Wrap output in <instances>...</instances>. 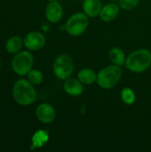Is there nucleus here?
I'll list each match as a JSON object with an SVG mask.
<instances>
[{
	"instance_id": "nucleus-14",
	"label": "nucleus",
	"mask_w": 151,
	"mask_h": 152,
	"mask_svg": "<svg viewBox=\"0 0 151 152\" xmlns=\"http://www.w3.org/2000/svg\"><path fill=\"white\" fill-rule=\"evenodd\" d=\"M109 59L112 64H115L120 67L123 66L126 61L125 52L119 47H113L110 49L109 53Z\"/></svg>"
},
{
	"instance_id": "nucleus-4",
	"label": "nucleus",
	"mask_w": 151,
	"mask_h": 152,
	"mask_svg": "<svg viewBox=\"0 0 151 152\" xmlns=\"http://www.w3.org/2000/svg\"><path fill=\"white\" fill-rule=\"evenodd\" d=\"M88 18L89 17L84 12L72 14L65 24L67 33L72 37H79L84 34L89 24Z\"/></svg>"
},
{
	"instance_id": "nucleus-17",
	"label": "nucleus",
	"mask_w": 151,
	"mask_h": 152,
	"mask_svg": "<svg viewBox=\"0 0 151 152\" xmlns=\"http://www.w3.org/2000/svg\"><path fill=\"white\" fill-rule=\"evenodd\" d=\"M44 79L43 73L38 69H31L28 73V80L32 85H39Z\"/></svg>"
},
{
	"instance_id": "nucleus-3",
	"label": "nucleus",
	"mask_w": 151,
	"mask_h": 152,
	"mask_svg": "<svg viewBox=\"0 0 151 152\" xmlns=\"http://www.w3.org/2000/svg\"><path fill=\"white\" fill-rule=\"evenodd\" d=\"M122 73L120 66L115 64L107 66L97 73L96 82L102 89H111L118 84L122 77Z\"/></svg>"
},
{
	"instance_id": "nucleus-13",
	"label": "nucleus",
	"mask_w": 151,
	"mask_h": 152,
	"mask_svg": "<svg viewBox=\"0 0 151 152\" xmlns=\"http://www.w3.org/2000/svg\"><path fill=\"white\" fill-rule=\"evenodd\" d=\"M77 78L83 85H92L96 82L97 73L91 69H82L77 73Z\"/></svg>"
},
{
	"instance_id": "nucleus-20",
	"label": "nucleus",
	"mask_w": 151,
	"mask_h": 152,
	"mask_svg": "<svg viewBox=\"0 0 151 152\" xmlns=\"http://www.w3.org/2000/svg\"><path fill=\"white\" fill-rule=\"evenodd\" d=\"M50 2H54V1H57V0H49Z\"/></svg>"
},
{
	"instance_id": "nucleus-7",
	"label": "nucleus",
	"mask_w": 151,
	"mask_h": 152,
	"mask_svg": "<svg viewBox=\"0 0 151 152\" xmlns=\"http://www.w3.org/2000/svg\"><path fill=\"white\" fill-rule=\"evenodd\" d=\"M45 37L38 31H31L28 33L24 39V45L30 51H37L42 49L45 45Z\"/></svg>"
},
{
	"instance_id": "nucleus-5",
	"label": "nucleus",
	"mask_w": 151,
	"mask_h": 152,
	"mask_svg": "<svg viewBox=\"0 0 151 152\" xmlns=\"http://www.w3.org/2000/svg\"><path fill=\"white\" fill-rule=\"evenodd\" d=\"M53 70L55 77L61 80H66L71 77L74 71V63L70 56L67 54L59 55L53 65Z\"/></svg>"
},
{
	"instance_id": "nucleus-16",
	"label": "nucleus",
	"mask_w": 151,
	"mask_h": 152,
	"mask_svg": "<svg viewBox=\"0 0 151 152\" xmlns=\"http://www.w3.org/2000/svg\"><path fill=\"white\" fill-rule=\"evenodd\" d=\"M122 101L127 105H133L135 102L136 95L134 91L130 87H125L121 92Z\"/></svg>"
},
{
	"instance_id": "nucleus-1",
	"label": "nucleus",
	"mask_w": 151,
	"mask_h": 152,
	"mask_svg": "<svg viewBox=\"0 0 151 152\" xmlns=\"http://www.w3.org/2000/svg\"><path fill=\"white\" fill-rule=\"evenodd\" d=\"M127 69L133 73H143L151 66V52L149 49L142 48L132 52L125 63Z\"/></svg>"
},
{
	"instance_id": "nucleus-12",
	"label": "nucleus",
	"mask_w": 151,
	"mask_h": 152,
	"mask_svg": "<svg viewBox=\"0 0 151 152\" xmlns=\"http://www.w3.org/2000/svg\"><path fill=\"white\" fill-rule=\"evenodd\" d=\"M102 8L101 0H84L83 11L90 18H95L100 15Z\"/></svg>"
},
{
	"instance_id": "nucleus-11",
	"label": "nucleus",
	"mask_w": 151,
	"mask_h": 152,
	"mask_svg": "<svg viewBox=\"0 0 151 152\" xmlns=\"http://www.w3.org/2000/svg\"><path fill=\"white\" fill-rule=\"evenodd\" d=\"M119 14V6L115 3H109L102 6L100 12V18L105 22L113 21Z\"/></svg>"
},
{
	"instance_id": "nucleus-2",
	"label": "nucleus",
	"mask_w": 151,
	"mask_h": 152,
	"mask_svg": "<svg viewBox=\"0 0 151 152\" xmlns=\"http://www.w3.org/2000/svg\"><path fill=\"white\" fill-rule=\"evenodd\" d=\"M12 96L18 104L28 106L36 102V92L33 87V85L28 80L20 79L13 85Z\"/></svg>"
},
{
	"instance_id": "nucleus-9",
	"label": "nucleus",
	"mask_w": 151,
	"mask_h": 152,
	"mask_svg": "<svg viewBox=\"0 0 151 152\" xmlns=\"http://www.w3.org/2000/svg\"><path fill=\"white\" fill-rule=\"evenodd\" d=\"M63 16V8L57 1L50 2L45 8V17L51 23L59 22Z\"/></svg>"
},
{
	"instance_id": "nucleus-8",
	"label": "nucleus",
	"mask_w": 151,
	"mask_h": 152,
	"mask_svg": "<svg viewBox=\"0 0 151 152\" xmlns=\"http://www.w3.org/2000/svg\"><path fill=\"white\" fill-rule=\"evenodd\" d=\"M36 116L40 122L44 124H51L56 118V111L52 105L48 103H41L36 108Z\"/></svg>"
},
{
	"instance_id": "nucleus-6",
	"label": "nucleus",
	"mask_w": 151,
	"mask_h": 152,
	"mask_svg": "<svg viewBox=\"0 0 151 152\" xmlns=\"http://www.w3.org/2000/svg\"><path fill=\"white\" fill-rule=\"evenodd\" d=\"M34 64L33 55L27 51H22L15 53L12 60V68L19 76H25L32 69Z\"/></svg>"
},
{
	"instance_id": "nucleus-10",
	"label": "nucleus",
	"mask_w": 151,
	"mask_h": 152,
	"mask_svg": "<svg viewBox=\"0 0 151 152\" xmlns=\"http://www.w3.org/2000/svg\"><path fill=\"white\" fill-rule=\"evenodd\" d=\"M63 89L67 94L73 97L79 96L84 92L83 84L79 81L78 78H73V77H69L68 79L65 80L63 84Z\"/></svg>"
},
{
	"instance_id": "nucleus-15",
	"label": "nucleus",
	"mask_w": 151,
	"mask_h": 152,
	"mask_svg": "<svg viewBox=\"0 0 151 152\" xmlns=\"http://www.w3.org/2000/svg\"><path fill=\"white\" fill-rule=\"evenodd\" d=\"M23 43L24 42L22 41L21 37L18 36L12 37L6 41L5 49L9 53H17L21 49Z\"/></svg>"
},
{
	"instance_id": "nucleus-18",
	"label": "nucleus",
	"mask_w": 151,
	"mask_h": 152,
	"mask_svg": "<svg viewBox=\"0 0 151 152\" xmlns=\"http://www.w3.org/2000/svg\"><path fill=\"white\" fill-rule=\"evenodd\" d=\"M48 140V134L43 130L38 131L35 134L33 137V142L36 147H41L43 146Z\"/></svg>"
},
{
	"instance_id": "nucleus-19",
	"label": "nucleus",
	"mask_w": 151,
	"mask_h": 152,
	"mask_svg": "<svg viewBox=\"0 0 151 152\" xmlns=\"http://www.w3.org/2000/svg\"><path fill=\"white\" fill-rule=\"evenodd\" d=\"M140 1L141 0H118V4L123 10L129 11L135 8L139 4Z\"/></svg>"
}]
</instances>
